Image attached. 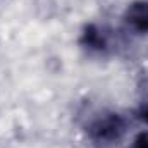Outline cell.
Segmentation results:
<instances>
[{
	"mask_svg": "<svg viewBox=\"0 0 148 148\" xmlns=\"http://www.w3.org/2000/svg\"><path fill=\"white\" fill-rule=\"evenodd\" d=\"M127 133V121L119 112H102L95 115L88 126L86 134L88 138L98 147H110L119 143Z\"/></svg>",
	"mask_w": 148,
	"mask_h": 148,
	"instance_id": "cell-1",
	"label": "cell"
},
{
	"mask_svg": "<svg viewBox=\"0 0 148 148\" xmlns=\"http://www.w3.org/2000/svg\"><path fill=\"white\" fill-rule=\"evenodd\" d=\"M79 45L90 52V53H98V55H103L110 50V35L109 31L97 24V23H88L83 26L81 29V35H79Z\"/></svg>",
	"mask_w": 148,
	"mask_h": 148,
	"instance_id": "cell-2",
	"label": "cell"
},
{
	"mask_svg": "<svg viewBox=\"0 0 148 148\" xmlns=\"http://www.w3.org/2000/svg\"><path fill=\"white\" fill-rule=\"evenodd\" d=\"M124 24L134 35H148V0H133L122 14Z\"/></svg>",
	"mask_w": 148,
	"mask_h": 148,
	"instance_id": "cell-3",
	"label": "cell"
},
{
	"mask_svg": "<svg viewBox=\"0 0 148 148\" xmlns=\"http://www.w3.org/2000/svg\"><path fill=\"white\" fill-rule=\"evenodd\" d=\"M131 148H148V131H141L134 136Z\"/></svg>",
	"mask_w": 148,
	"mask_h": 148,
	"instance_id": "cell-4",
	"label": "cell"
},
{
	"mask_svg": "<svg viewBox=\"0 0 148 148\" xmlns=\"http://www.w3.org/2000/svg\"><path fill=\"white\" fill-rule=\"evenodd\" d=\"M138 117L140 121H143L145 124H148V102H141L138 107Z\"/></svg>",
	"mask_w": 148,
	"mask_h": 148,
	"instance_id": "cell-5",
	"label": "cell"
}]
</instances>
